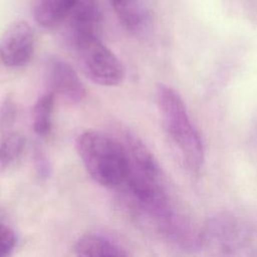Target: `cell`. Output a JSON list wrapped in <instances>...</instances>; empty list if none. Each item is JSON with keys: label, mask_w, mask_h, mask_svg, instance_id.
<instances>
[{"label": "cell", "mask_w": 257, "mask_h": 257, "mask_svg": "<svg viewBox=\"0 0 257 257\" xmlns=\"http://www.w3.org/2000/svg\"><path fill=\"white\" fill-rule=\"evenodd\" d=\"M83 73L96 84L115 86L124 77V68L117 56L98 38L91 35L72 43Z\"/></svg>", "instance_id": "3"}, {"label": "cell", "mask_w": 257, "mask_h": 257, "mask_svg": "<svg viewBox=\"0 0 257 257\" xmlns=\"http://www.w3.org/2000/svg\"><path fill=\"white\" fill-rule=\"evenodd\" d=\"M24 139L17 132H4L0 143V165L4 168L16 161L22 153Z\"/></svg>", "instance_id": "11"}, {"label": "cell", "mask_w": 257, "mask_h": 257, "mask_svg": "<svg viewBox=\"0 0 257 257\" xmlns=\"http://www.w3.org/2000/svg\"><path fill=\"white\" fill-rule=\"evenodd\" d=\"M157 100L164 127L184 162L189 169L199 170L205 159L204 146L182 97L174 88L162 83L157 87Z\"/></svg>", "instance_id": "2"}, {"label": "cell", "mask_w": 257, "mask_h": 257, "mask_svg": "<svg viewBox=\"0 0 257 257\" xmlns=\"http://www.w3.org/2000/svg\"><path fill=\"white\" fill-rule=\"evenodd\" d=\"M47 79L52 91L72 102H79L85 95L84 85L74 68L65 60L53 57L47 63Z\"/></svg>", "instance_id": "5"}, {"label": "cell", "mask_w": 257, "mask_h": 257, "mask_svg": "<svg viewBox=\"0 0 257 257\" xmlns=\"http://www.w3.org/2000/svg\"><path fill=\"white\" fill-rule=\"evenodd\" d=\"M74 254L87 257H121L128 253L118 244L97 234L81 236L73 246Z\"/></svg>", "instance_id": "8"}, {"label": "cell", "mask_w": 257, "mask_h": 257, "mask_svg": "<svg viewBox=\"0 0 257 257\" xmlns=\"http://www.w3.org/2000/svg\"><path fill=\"white\" fill-rule=\"evenodd\" d=\"M16 117V107L11 99H6L0 112V127L2 131L7 132L13 124Z\"/></svg>", "instance_id": "13"}, {"label": "cell", "mask_w": 257, "mask_h": 257, "mask_svg": "<svg viewBox=\"0 0 257 257\" xmlns=\"http://www.w3.org/2000/svg\"><path fill=\"white\" fill-rule=\"evenodd\" d=\"M54 104V92L48 91L42 94L33 107V128L41 137L47 136L51 131V116Z\"/></svg>", "instance_id": "10"}, {"label": "cell", "mask_w": 257, "mask_h": 257, "mask_svg": "<svg viewBox=\"0 0 257 257\" xmlns=\"http://www.w3.org/2000/svg\"><path fill=\"white\" fill-rule=\"evenodd\" d=\"M78 155L89 176L106 188H117L126 181L131 163L125 147L107 135L87 131L76 141Z\"/></svg>", "instance_id": "1"}, {"label": "cell", "mask_w": 257, "mask_h": 257, "mask_svg": "<svg viewBox=\"0 0 257 257\" xmlns=\"http://www.w3.org/2000/svg\"><path fill=\"white\" fill-rule=\"evenodd\" d=\"M16 235L7 225L0 224V257L8 256L16 245Z\"/></svg>", "instance_id": "12"}, {"label": "cell", "mask_w": 257, "mask_h": 257, "mask_svg": "<svg viewBox=\"0 0 257 257\" xmlns=\"http://www.w3.org/2000/svg\"><path fill=\"white\" fill-rule=\"evenodd\" d=\"M76 0H34L33 17L42 27L52 28L63 23Z\"/></svg>", "instance_id": "9"}, {"label": "cell", "mask_w": 257, "mask_h": 257, "mask_svg": "<svg viewBox=\"0 0 257 257\" xmlns=\"http://www.w3.org/2000/svg\"><path fill=\"white\" fill-rule=\"evenodd\" d=\"M35 46L34 31L22 20L11 23L0 36V60L9 67L25 65Z\"/></svg>", "instance_id": "4"}, {"label": "cell", "mask_w": 257, "mask_h": 257, "mask_svg": "<svg viewBox=\"0 0 257 257\" xmlns=\"http://www.w3.org/2000/svg\"><path fill=\"white\" fill-rule=\"evenodd\" d=\"M109 2L125 30L135 35L147 30L151 14L146 0H109Z\"/></svg>", "instance_id": "7"}, {"label": "cell", "mask_w": 257, "mask_h": 257, "mask_svg": "<svg viewBox=\"0 0 257 257\" xmlns=\"http://www.w3.org/2000/svg\"><path fill=\"white\" fill-rule=\"evenodd\" d=\"M100 20V11L94 0H76L63 22L71 44L80 38L98 35Z\"/></svg>", "instance_id": "6"}]
</instances>
